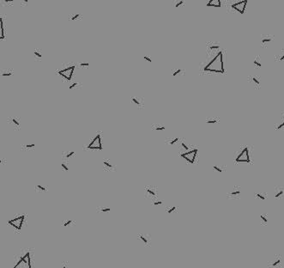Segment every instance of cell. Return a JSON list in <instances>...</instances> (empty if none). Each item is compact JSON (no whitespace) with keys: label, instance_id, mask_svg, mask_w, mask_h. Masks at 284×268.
<instances>
[{"label":"cell","instance_id":"obj_1","mask_svg":"<svg viewBox=\"0 0 284 268\" xmlns=\"http://www.w3.org/2000/svg\"><path fill=\"white\" fill-rule=\"evenodd\" d=\"M200 72H217L221 74L225 73L223 52L221 51L214 58H212L208 63L203 62L200 64Z\"/></svg>","mask_w":284,"mask_h":268},{"label":"cell","instance_id":"obj_2","mask_svg":"<svg viewBox=\"0 0 284 268\" xmlns=\"http://www.w3.org/2000/svg\"><path fill=\"white\" fill-rule=\"evenodd\" d=\"M12 268H32L31 254L29 248H23L15 256V265Z\"/></svg>","mask_w":284,"mask_h":268},{"label":"cell","instance_id":"obj_3","mask_svg":"<svg viewBox=\"0 0 284 268\" xmlns=\"http://www.w3.org/2000/svg\"><path fill=\"white\" fill-rule=\"evenodd\" d=\"M76 67V64L74 63H70V64H62V67L60 69L57 70V73L60 76V78H62L64 81H70L72 78L73 72L74 69Z\"/></svg>","mask_w":284,"mask_h":268},{"label":"cell","instance_id":"obj_4","mask_svg":"<svg viewBox=\"0 0 284 268\" xmlns=\"http://www.w3.org/2000/svg\"><path fill=\"white\" fill-rule=\"evenodd\" d=\"M234 161L236 162H246L251 163V155H250V147L248 145L242 146L240 148V151L238 152L237 156L234 158Z\"/></svg>","mask_w":284,"mask_h":268},{"label":"cell","instance_id":"obj_5","mask_svg":"<svg viewBox=\"0 0 284 268\" xmlns=\"http://www.w3.org/2000/svg\"><path fill=\"white\" fill-rule=\"evenodd\" d=\"M101 132H97L94 134V136L91 139V142L87 146L84 147L85 150H102V142H101Z\"/></svg>","mask_w":284,"mask_h":268},{"label":"cell","instance_id":"obj_6","mask_svg":"<svg viewBox=\"0 0 284 268\" xmlns=\"http://www.w3.org/2000/svg\"><path fill=\"white\" fill-rule=\"evenodd\" d=\"M206 51L207 56L210 57L213 55L218 54L221 50V43L217 41H209L206 43Z\"/></svg>","mask_w":284,"mask_h":268},{"label":"cell","instance_id":"obj_7","mask_svg":"<svg viewBox=\"0 0 284 268\" xmlns=\"http://www.w3.org/2000/svg\"><path fill=\"white\" fill-rule=\"evenodd\" d=\"M144 198L151 200V202L155 201L158 198V189L155 186L149 185L144 187Z\"/></svg>","mask_w":284,"mask_h":268},{"label":"cell","instance_id":"obj_8","mask_svg":"<svg viewBox=\"0 0 284 268\" xmlns=\"http://www.w3.org/2000/svg\"><path fill=\"white\" fill-rule=\"evenodd\" d=\"M24 219H25V216L20 215L17 217H15L13 219L8 221V224L10 225L12 228H14L15 229H16L17 231H21L24 223Z\"/></svg>","mask_w":284,"mask_h":268},{"label":"cell","instance_id":"obj_9","mask_svg":"<svg viewBox=\"0 0 284 268\" xmlns=\"http://www.w3.org/2000/svg\"><path fill=\"white\" fill-rule=\"evenodd\" d=\"M197 151H198V150L194 149V150H189V151H186V152H180V156L189 163H191V164H193V163L196 162Z\"/></svg>","mask_w":284,"mask_h":268},{"label":"cell","instance_id":"obj_10","mask_svg":"<svg viewBox=\"0 0 284 268\" xmlns=\"http://www.w3.org/2000/svg\"><path fill=\"white\" fill-rule=\"evenodd\" d=\"M137 240L139 241L144 247L149 248L152 244V236L148 232H142L137 234Z\"/></svg>","mask_w":284,"mask_h":268},{"label":"cell","instance_id":"obj_11","mask_svg":"<svg viewBox=\"0 0 284 268\" xmlns=\"http://www.w3.org/2000/svg\"><path fill=\"white\" fill-rule=\"evenodd\" d=\"M7 124L13 129L14 131L21 130V118L19 116L10 115L7 118Z\"/></svg>","mask_w":284,"mask_h":268},{"label":"cell","instance_id":"obj_12","mask_svg":"<svg viewBox=\"0 0 284 268\" xmlns=\"http://www.w3.org/2000/svg\"><path fill=\"white\" fill-rule=\"evenodd\" d=\"M130 101L133 106H135L139 110H143L144 108V97L139 95H132L130 98Z\"/></svg>","mask_w":284,"mask_h":268},{"label":"cell","instance_id":"obj_13","mask_svg":"<svg viewBox=\"0 0 284 268\" xmlns=\"http://www.w3.org/2000/svg\"><path fill=\"white\" fill-rule=\"evenodd\" d=\"M247 1L246 0H242V1H234L233 4H230V7L232 10L239 12L240 14H244L246 11V7Z\"/></svg>","mask_w":284,"mask_h":268},{"label":"cell","instance_id":"obj_14","mask_svg":"<svg viewBox=\"0 0 284 268\" xmlns=\"http://www.w3.org/2000/svg\"><path fill=\"white\" fill-rule=\"evenodd\" d=\"M102 169L104 172H115L117 170V166L112 162L110 158H104L102 161Z\"/></svg>","mask_w":284,"mask_h":268},{"label":"cell","instance_id":"obj_15","mask_svg":"<svg viewBox=\"0 0 284 268\" xmlns=\"http://www.w3.org/2000/svg\"><path fill=\"white\" fill-rule=\"evenodd\" d=\"M275 40V35L271 34H263L260 38V44L263 48L268 47V46Z\"/></svg>","mask_w":284,"mask_h":268},{"label":"cell","instance_id":"obj_16","mask_svg":"<svg viewBox=\"0 0 284 268\" xmlns=\"http://www.w3.org/2000/svg\"><path fill=\"white\" fill-rule=\"evenodd\" d=\"M247 81L250 83L255 89H259L261 88V78L258 75H251L247 78Z\"/></svg>","mask_w":284,"mask_h":268},{"label":"cell","instance_id":"obj_17","mask_svg":"<svg viewBox=\"0 0 284 268\" xmlns=\"http://www.w3.org/2000/svg\"><path fill=\"white\" fill-rule=\"evenodd\" d=\"M76 156V152L75 150H64L62 153V159L64 162H68L70 159L73 158L74 156Z\"/></svg>","mask_w":284,"mask_h":268},{"label":"cell","instance_id":"obj_18","mask_svg":"<svg viewBox=\"0 0 284 268\" xmlns=\"http://www.w3.org/2000/svg\"><path fill=\"white\" fill-rule=\"evenodd\" d=\"M42 51L41 48H35L33 50V58L34 60L36 61V62H41L42 60Z\"/></svg>","mask_w":284,"mask_h":268},{"label":"cell","instance_id":"obj_19","mask_svg":"<svg viewBox=\"0 0 284 268\" xmlns=\"http://www.w3.org/2000/svg\"><path fill=\"white\" fill-rule=\"evenodd\" d=\"M191 144H188L187 143H186V140L184 139V138H182L181 141L180 142V144H179V149H180V150L181 151V150H184V152H186V151H189V150H191L192 149H191Z\"/></svg>","mask_w":284,"mask_h":268},{"label":"cell","instance_id":"obj_20","mask_svg":"<svg viewBox=\"0 0 284 268\" xmlns=\"http://www.w3.org/2000/svg\"><path fill=\"white\" fill-rule=\"evenodd\" d=\"M171 74L174 78H181L185 76V69L178 67V68H174L171 70Z\"/></svg>","mask_w":284,"mask_h":268},{"label":"cell","instance_id":"obj_21","mask_svg":"<svg viewBox=\"0 0 284 268\" xmlns=\"http://www.w3.org/2000/svg\"><path fill=\"white\" fill-rule=\"evenodd\" d=\"M35 149V143H25L21 145V150L23 151H30V150H33Z\"/></svg>","mask_w":284,"mask_h":268},{"label":"cell","instance_id":"obj_22","mask_svg":"<svg viewBox=\"0 0 284 268\" xmlns=\"http://www.w3.org/2000/svg\"><path fill=\"white\" fill-rule=\"evenodd\" d=\"M15 70L13 68H5L1 70V76L3 78H10L14 75Z\"/></svg>","mask_w":284,"mask_h":268},{"label":"cell","instance_id":"obj_23","mask_svg":"<svg viewBox=\"0 0 284 268\" xmlns=\"http://www.w3.org/2000/svg\"><path fill=\"white\" fill-rule=\"evenodd\" d=\"M253 65L256 68H261L262 67V59H261V56L259 54H256L253 57Z\"/></svg>","mask_w":284,"mask_h":268},{"label":"cell","instance_id":"obj_24","mask_svg":"<svg viewBox=\"0 0 284 268\" xmlns=\"http://www.w3.org/2000/svg\"><path fill=\"white\" fill-rule=\"evenodd\" d=\"M151 130L155 131V132H162L166 130V126L162 124H159V123H154L150 126Z\"/></svg>","mask_w":284,"mask_h":268},{"label":"cell","instance_id":"obj_25","mask_svg":"<svg viewBox=\"0 0 284 268\" xmlns=\"http://www.w3.org/2000/svg\"><path fill=\"white\" fill-rule=\"evenodd\" d=\"M182 138L180 137H174V138H168L165 140V143L169 145H174L175 144H180Z\"/></svg>","mask_w":284,"mask_h":268},{"label":"cell","instance_id":"obj_26","mask_svg":"<svg viewBox=\"0 0 284 268\" xmlns=\"http://www.w3.org/2000/svg\"><path fill=\"white\" fill-rule=\"evenodd\" d=\"M275 130L277 131H284V118L279 119L278 121L276 122V124L274 125Z\"/></svg>","mask_w":284,"mask_h":268},{"label":"cell","instance_id":"obj_27","mask_svg":"<svg viewBox=\"0 0 284 268\" xmlns=\"http://www.w3.org/2000/svg\"><path fill=\"white\" fill-rule=\"evenodd\" d=\"M275 60L277 62H282L284 61V48L280 49L277 52V53L275 55Z\"/></svg>","mask_w":284,"mask_h":268},{"label":"cell","instance_id":"obj_28","mask_svg":"<svg viewBox=\"0 0 284 268\" xmlns=\"http://www.w3.org/2000/svg\"><path fill=\"white\" fill-rule=\"evenodd\" d=\"M207 6H208V7L220 8L221 6V0H209V1L207 3Z\"/></svg>","mask_w":284,"mask_h":268},{"label":"cell","instance_id":"obj_29","mask_svg":"<svg viewBox=\"0 0 284 268\" xmlns=\"http://www.w3.org/2000/svg\"><path fill=\"white\" fill-rule=\"evenodd\" d=\"M48 189L47 187L43 186V185L40 184V183H37L35 186V193H46L47 192Z\"/></svg>","mask_w":284,"mask_h":268},{"label":"cell","instance_id":"obj_30","mask_svg":"<svg viewBox=\"0 0 284 268\" xmlns=\"http://www.w3.org/2000/svg\"><path fill=\"white\" fill-rule=\"evenodd\" d=\"M219 122H220V118H219V117H215V116L208 117V118H206V121H205L206 124H209V125H214V124H216V123H219Z\"/></svg>","mask_w":284,"mask_h":268},{"label":"cell","instance_id":"obj_31","mask_svg":"<svg viewBox=\"0 0 284 268\" xmlns=\"http://www.w3.org/2000/svg\"><path fill=\"white\" fill-rule=\"evenodd\" d=\"M82 19V15L80 13H73L70 14L69 16V18L68 20L70 21H80Z\"/></svg>","mask_w":284,"mask_h":268},{"label":"cell","instance_id":"obj_32","mask_svg":"<svg viewBox=\"0 0 284 268\" xmlns=\"http://www.w3.org/2000/svg\"><path fill=\"white\" fill-rule=\"evenodd\" d=\"M75 221L72 219H64L61 223V226L64 228H70L75 225Z\"/></svg>","mask_w":284,"mask_h":268},{"label":"cell","instance_id":"obj_33","mask_svg":"<svg viewBox=\"0 0 284 268\" xmlns=\"http://www.w3.org/2000/svg\"><path fill=\"white\" fill-rule=\"evenodd\" d=\"M282 196H284V187H277L275 190V197L281 198Z\"/></svg>","mask_w":284,"mask_h":268},{"label":"cell","instance_id":"obj_34","mask_svg":"<svg viewBox=\"0 0 284 268\" xmlns=\"http://www.w3.org/2000/svg\"><path fill=\"white\" fill-rule=\"evenodd\" d=\"M82 88V84L79 82H74L72 84H70L69 86V89L73 90V89H80Z\"/></svg>","mask_w":284,"mask_h":268},{"label":"cell","instance_id":"obj_35","mask_svg":"<svg viewBox=\"0 0 284 268\" xmlns=\"http://www.w3.org/2000/svg\"><path fill=\"white\" fill-rule=\"evenodd\" d=\"M241 193V190H240V187H234L233 190L228 193V196H237L240 195Z\"/></svg>","mask_w":284,"mask_h":268},{"label":"cell","instance_id":"obj_36","mask_svg":"<svg viewBox=\"0 0 284 268\" xmlns=\"http://www.w3.org/2000/svg\"><path fill=\"white\" fill-rule=\"evenodd\" d=\"M111 211V208L109 206H106V205H101L98 206L96 208V211L97 212H101V213H106V212H108Z\"/></svg>","mask_w":284,"mask_h":268},{"label":"cell","instance_id":"obj_37","mask_svg":"<svg viewBox=\"0 0 284 268\" xmlns=\"http://www.w3.org/2000/svg\"><path fill=\"white\" fill-rule=\"evenodd\" d=\"M0 21H1V40L5 39V29H4V17H1L0 18Z\"/></svg>","mask_w":284,"mask_h":268},{"label":"cell","instance_id":"obj_38","mask_svg":"<svg viewBox=\"0 0 284 268\" xmlns=\"http://www.w3.org/2000/svg\"><path fill=\"white\" fill-rule=\"evenodd\" d=\"M185 4H186V2L183 1V0H177V1H174L172 3V7L175 9H179L184 6Z\"/></svg>","mask_w":284,"mask_h":268},{"label":"cell","instance_id":"obj_39","mask_svg":"<svg viewBox=\"0 0 284 268\" xmlns=\"http://www.w3.org/2000/svg\"><path fill=\"white\" fill-rule=\"evenodd\" d=\"M76 66L79 69H87L89 67L88 62H78L76 64Z\"/></svg>","mask_w":284,"mask_h":268},{"label":"cell","instance_id":"obj_40","mask_svg":"<svg viewBox=\"0 0 284 268\" xmlns=\"http://www.w3.org/2000/svg\"><path fill=\"white\" fill-rule=\"evenodd\" d=\"M61 268H75L73 266L70 264V262L68 260H64L62 262V266H61Z\"/></svg>","mask_w":284,"mask_h":268},{"label":"cell","instance_id":"obj_41","mask_svg":"<svg viewBox=\"0 0 284 268\" xmlns=\"http://www.w3.org/2000/svg\"><path fill=\"white\" fill-rule=\"evenodd\" d=\"M61 168H62V169H63V170L64 171H65V172H68V171H69V165H68V162H64V161H62V163H61Z\"/></svg>","mask_w":284,"mask_h":268},{"label":"cell","instance_id":"obj_42","mask_svg":"<svg viewBox=\"0 0 284 268\" xmlns=\"http://www.w3.org/2000/svg\"><path fill=\"white\" fill-rule=\"evenodd\" d=\"M213 168H214V170L218 172V173H222V172L224 171L223 167H222V166H220V165H215V166H213Z\"/></svg>","mask_w":284,"mask_h":268},{"label":"cell","instance_id":"obj_43","mask_svg":"<svg viewBox=\"0 0 284 268\" xmlns=\"http://www.w3.org/2000/svg\"><path fill=\"white\" fill-rule=\"evenodd\" d=\"M176 209H177V207H176V206H171V207H168V208H166V213L170 215V214H172V212H174V211L176 210Z\"/></svg>","mask_w":284,"mask_h":268},{"label":"cell","instance_id":"obj_44","mask_svg":"<svg viewBox=\"0 0 284 268\" xmlns=\"http://www.w3.org/2000/svg\"><path fill=\"white\" fill-rule=\"evenodd\" d=\"M255 197H257V198L260 199L262 200H265L266 199V197L264 196V193H255Z\"/></svg>","mask_w":284,"mask_h":268},{"label":"cell","instance_id":"obj_45","mask_svg":"<svg viewBox=\"0 0 284 268\" xmlns=\"http://www.w3.org/2000/svg\"><path fill=\"white\" fill-rule=\"evenodd\" d=\"M3 3H5V5H9V6H10V5H14V0H4V1H3Z\"/></svg>","mask_w":284,"mask_h":268},{"label":"cell","instance_id":"obj_46","mask_svg":"<svg viewBox=\"0 0 284 268\" xmlns=\"http://www.w3.org/2000/svg\"><path fill=\"white\" fill-rule=\"evenodd\" d=\"M143 58H144V60L147 61V62L152 63V58H151L150 55H143Z\"/></svg>","mask_w":284,"mask_h":268},{"label":"cell","instance_id":"obj_47","mask_svg":"<svg viewBox=\"0 0 284 268\" xmlns=\"http://www.w3.org/2000/svg\"><path fill=\"white\" fill-rule=\"evenodd\" d=\"M163 204V202L162 200H156V201H153L151 202V205H162Z\"/></svg>","mask_w":284,"mask_h":268},{"label":"cell","instance_id":"obj_48","mask_svg":"<svg viewBox=\"0 0 284 268\" xmlns=\"http://www.w3.org/2000/svg\"><path fill=\"white\" fill-rule=\"evenodd\" d=\"M280 263H281V259L278 258V259H277V260H276L275 262H273L272 264H271V266H277V265L280 264Z\"/></svg>","mask_w":284,"mask_h":268},{"label":"cell","instance_id":"obj_49","mask_svg":"<svg viewBox=\"0 0 284 268\" xmlns=\"http://www.w3.org/2000/svg\"><path fill=\"white\" fill-rule=\"evenodd\" d=\"M260 217H261V219L264 221V223H267V222H268V219H267L266 217H264V215H261V216H260Z\"/></svg>","mask_w":284,"mask_h":268},{"label":"cell","instance_id":"obj_50","mask_svg":"<svg viewBox=\"0 0 284 268\" xmlns=\"http://www.w3.org/2000/svg\"><path fill=\"white\" fill-rule=\"evenodd\" d=\"M27 4H29V1H27V0H25V1H21V6H27Z\"/></svg>","mask_w":284,"mask_h":268},{"label":"cell","instance_id":"obj_51","mask_svg":"<svg viewBox=\"0 0 284 268\" xmlns=\"http://www.w3.org/2000/svg\"><path fill=\"white\" fill-rule=\"evenodd\" d=\"M282 113L284 115V110H282Z\"/></svg>","mask_w":284,"mask_h":268}]
</instances>
